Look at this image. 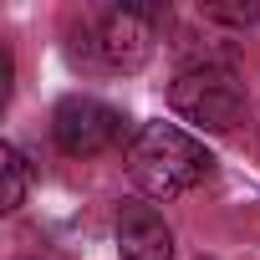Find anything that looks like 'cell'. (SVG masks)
<instances>
[{
	"mask_svg": "<svg viewBox=\"0 0 260 260\" xmlns=\"http://www.w3.org/2000/svg\"><path fill=\"white\" fill-rule=\"evenodd\" d=\"M127 174H133V184L148 194V199H179L189 194L194 184H204L214 174V158L209 148L184 133V127L174 122H143L133 143H127Z\"/></svg>",
	"mask_w": 260,
	"mask_h": 260,
	"instance_id": "6da1fadb",
	"label": "cell"
},
{
	"mask_svg": "<svg viewBox=\"0 0 260 260\" xmlns=\"http://www.w3.org/2000/svg\"><path fill=\"white\" fill-rule=\"evenodd\" d=\"M169 102L184 122L204 127V133H230V127L245 117V82L235 77V67H219V61H189L174 87H169Z\"/></svg>",
	"mask_w": 260,
	"mask_h": 260,
	"instance_id": "7a4b0ae2",
	"label": "cell"
},
{
	"mask_svg": "<svg viewBox=\"0 0 260 260\" xmlns=\"http://www.w3.org/2000/svg\"><path fill=\"white\" fill-rule=\"evenodd\" d=\"M164 16L169 11L148 6V0H117V6H107L102 21H97V41H92L97 56H102V67L138 72L153 56V46H158V21Z\"/></svg>",
	"mask_w": 260,
	"mask_h": 260,
	"instance_id": "3957f363",
	"label": "cell"
},
{
	"mask_svg": "<svg viewBox=\"0 0 260 260\" xmlns=\"http://www.w3.org/2000/svg\"><path fill=\"white\" fill-rule=\"evenodd\" d=\"M51 133L61 143V153L72 158H97L107 148H117L127 138V117L97 97H67L56 112H51Z\"/></svg>",
	"mask_w": 260,
	"mask_h": 260,
	"instance_id": "277c9868",
	"label": "cell"
},
{
	"mask_svg": "<svg viewBox=\"0 0 260 260\" xmlns=\"http://www.w3.org/2000/svg\"><path fill=\"white\" fill-rule=\"evenodd\" d=\"M117 255L122 260H174V230L153 204L127 199L117 209Z\"/></svg>",
	"mask_w": 260,
	"mask_h": 260,
	"instance_id": "5b68a950",
	"label": "cell"
},
{
	"mask_svg": "<svg viewBox=\"0 0 260 260\" xmlns=\"http://www.w3.org/2000/svg\"><path fill=\"white\" fill-rule=\"evenodd\" d=\"M31 194V164L16 143H0V209H21Z\"/></svg>",
	"mask_w": 260,
	"mask_h": 260,
	"instance_id": "8992f818",
	"label": "cell"
},
{
	"mask_svg": "<svg viewBox=\"0 0 260 260\" xmlns=\"http://www.w3.org/2000/svg\"><path fill=\"white\" fill-rule=\"evenodd\" d=\"M199 16H204V21H214V26L245 31V26H255V21H260V6H255V0H209V6H199Z\"/></svg>",
	"mask_w": 260,
	"mask_h": 260,
	"instance_id": "52a82bcc",
	"label": "cell"
}]
</instances>
